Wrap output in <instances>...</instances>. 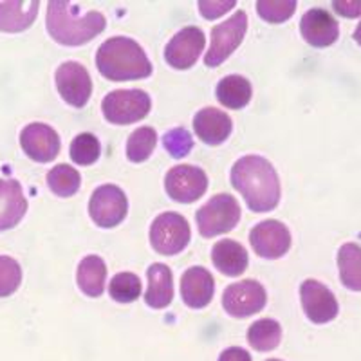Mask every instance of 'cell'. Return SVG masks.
I'll return each instance as SVG.
<instances>
[{
  "mask_svg": "<svg viewBox=\"0 0 361 361\" xmlns=\"http://www.w3.org/2000/svg\"><path fill=\"white\" fill-rule=\"evenodd\" d=\"M96 66L103 78L112 82L143 80L152 74V63L143 47L127 37H112L99 45Z\"/></svg>",
  "mask_w": 361,
  "mask_h": 361,
  "instance_id": "cell-3",
  "label": "cell"
},
{
  "mask_svg": "<svg viewBox=\"0 0 361 361\" xmlns=\"http://www.w3.org/2000/svg\"><path fill=\"white\" fill-rule=\"evenodd\" d=\"M99 154H102V147H99L98 137L89 132L76 135L71 143V159L82 166L96 163L99 159Z\"/></svg>",
  "mask_w": 361,
  "mask_h": 361,
  "instance_id": "cell-30",
  "label": "cell"
},
{
  "mask_svg": "<svg viewBox=\"0 0 361 361\" xmlns=\"http://www.w3.org/2000/svg\"><path fill=\"white\" fill-rule=\"evenodd\" d=\"M231 127L230 116L215 107L201 109L193 118V130L206 145L224 143L230 137Z\"/></svg>",
  "mask_w": 361,
  "mask_h": 361,
  "instance_id": "cell-18",
  "label": "cell"
},
{
  "mask_svg": "<svg viewBox=\"0 0 361 361\" xmlns=\"http://www.w3.org/2000/svg\"><path fill=\"white\" fill-rule=\"evenodd\" d=\"M157 143V132L152 127H141L128 135L127 157L132 163H143L152 156Z\"/></svg>",
  "mask_w": 361,
  "mask_h": 361,
  "instance_id": "cell-28",
  "label": "cell"
},
{
  "mask_svg": "<svg viewBox=\"0 0 361 361\" xmlns=\"http://www.w3.org/2000/svg\"><path fill=\"white\" fill-rule=\"evenodd\" d=\"M338 267L343 286L350 291H361V246L347 243L338 253Z\"/></svg>",
  "mask_w": 361,
  "mask_h": 361,
  "instance_id": "cell-25",
  "label": "cell"
},
{
  "mask_svg": "<svg viewBox=\"0 0 361 361\" xmlns=\"http://www.w3.org/2000/svg\"><path fill=\"white\" fill-rule=\"evenodd\" d=\"M214 293L215 280L204 267H190L180 279V298L190 309L206 307L214 298Z\"/></svg>",
  "mask_w": 361,
  "mask_h": 361,
  "instance_id": "cell-17",
  "label": "cell"
},
{
  "mask_svg": "<svg viewBox=\"0 0 361 361\" xmlns=\"http://www.w3.org/2000/svg\"><path fill=\"white\" fill-rule=\"evenodd\" d=\"M215 94H217L219 103L224 105L226 109L238 111V109H244L250 103L253 87L244 76L231 74V76H226L219 82Z\"/></svg>",
  "mask_w": 361,
  "mask_h": 361,
  "instance_id": "cell-24",
  "label": "cell"
},
{
  "mask_svg": "<svg viewBox=\"0 0 361 361\" xmlns=\"http://www.w3.org/2000/svg\"><path fill=\"white\" fill-rule=\"evenodd\" d=\"M58 92L73 107H83L92 94V82L85 67L78 62H66L56 71Z\"/></svg>",
  "mask_w": 361,
  "mask_h": 361,
  "instance_id": "cell-14",
  "label": "cell"
},
{
  "mask_svg": "<svg viewBox=\"0 0 361 361\" xmlns=\"http://www.w3.org/2000/svg\"><path fill=\"white\" fill-rule=\"evenodd\" d=\"M82 6L71 4V2H49L47 4V17L45 25L51 38L62 45H83L89 40L103 33L107 25L105 17L99 11L89 9L85 15H80Z\"/></svg>",
  "mask_w": 361,
  "mask_h": 361,
  "instance_id": "cell-2",
  "label": "cell"
},
{
  "mask_svg": "<svg viewBox=\"0 0 361 361\" xmlns=\"http://www.w3.org/2000/svg\"><path fill=\"white\" fill-rule=\"evenodd\" d=\"M195 219H197L199 231L202 237H217V235L228 233L238 224L240 206L230 193H219L209 199L202 208H199Z\"/></svg>",
  "mask_w": 361,
  "mask_h": 361,
  "instance_id": "cell-4",
  "label": "cell"
},
{
  "mask_svg": "<svg viewBox=\"0 0 361 361\" xmlns=\"http://www.w3.org/2000/svg\"><path fill=\"white\" fill-rule=\"evenodd\" d=\"M267 302L266 289L257 280H243V282L228 286L222 295V307L233 318H247L264 309Z\"/></svg>",
  "mask_w": 361,
  "mask_h": 361,
  "instance_id": "cell-10",
  "label": "cell"
},
{
  "mask_svg": "<svg viewBox=\"0 0 361 361\" xmlns=\"http://www.w3.org/2000/svg\"><path fill=\"white\" fill-rule=\"evenodd\" d=\"M76 282L87 296L98 298L103 295L107 282V266L98 255H89L80 262Z\"/></svg>",
  "mask_w": 361,
  "mask_h": 361,
  "instance_id": "cell-23",
  "label": "cell"
},
{
  "mask_svg": "<svg viewBox=\"0 0 361 361\" xmlns=\"http://www.w3.org/2000/svg\"><path fill=\"white\" fill-rule=\"evenodd\" d=\"M80 183H82L80 173L69 164H56L47 173V185L58 197H73L80 190Z\"/></svg>",
  "mask_w": 361,
  "mask_h": 361,
  "instance_id": "cell-27",
  "label": "cell"
},
{
  "mask_svg": "<svg viewBox=\"0 0 361 361\" xmlns=\"http://www.w3.org/2000/svg\"><path fill=\"white\" fill-rule=\"evenodd\" d=\"M128 202L123 190L116 185H103L94 190L89 202V215L99 228H114L127 217Z\"/></svg>",
  "mask_w": 361,
  "mask_h": 361,
  "instance_id": "cell-9",
  "label": "cell"
},
{
  "mask_svg": "<svg viewBox=\"0 0 361 361\" xmlns=\"http://www.w3.org/2000/svg\"><path fill=\"white\" fill-rule=\"evenodd\" d=\"M302 37L312 47H329L340 37L336 18L322 8L309 9L300 22Z\"/></svg>",
  "mask_w": 361,
  "mask_h": 361,
  "instance_id": "cell-16",
  "label": "cell"
},
{
  "mask_svg": "<svg viewBox=\"0 0 361 361\" xmlns=\"http://www.w3.org/2000/svg\"><path fill=\"white\" fill-rule=\"evenodd\" d=\"M40 2L38 0H9L0 2V31L20 33L33 24Z\"/></svg>",
  "mask_w": 361,
  "mask_h": 361,
  "instance_id": "cell-20",
  "label": "cell"
},
{
  "mask_svg": "<svg viewBox=\"0 0 361 361\" xmlns=\"http://www.w3.org/2000/svg\"><path fill=\"white\" fill-rule=\"evenodd\" d=\"M27 212L22 186L15 179H0V231L11 230Z\"/></svg>",
  "mask_w": 361,
  "mask_h": 361,
  "instance_id": "cell-19",
  "label": "cell"
},
{
  "mask_svg": "<svg viewBox=\"0 0 361 361\" xmlns=\"http://www.w3.org/2000/svg\"><path fill=\"white\" fill-rule=\"evenodd\" d=\"M164 150L176 159L186 157L193 148V140L188 130L185 128H173V130L166 132L163 137Z\"/></svg>",
  "mask_w": 361,
  "mask_h": 361,
  "instance_id": "cell-33",
  "label": "cell"
},
{
  "mask_svg": "<svg viewBox=\"0 0 361 361\" xmlns=\"http://www.w3.org/2000/svg\"><path fill=\"white\" fill-rule=\"evenodd\" d=\"M206 45V37L201 27L188 25L180 29L179 33L173 35L172 40L166 44L164 58L173 69H190L201 56Z\"/></svg>",
  "mask_w": 361,
  "mask_h": 361,
  "instance_id": "cell-11",
  "label": "cell"
},
{
  "mask_svg": "<svg viewBox=\"0 0 361 361\" xmlns=\"http://www.w3.org/2000/svg\"><path fill=\"white\" fill-rule=\"evenodd\" d=\"M150 243L161 255H177L190 243V224L176 212L161 214L150 228Z\"/></svg>",
  "mask_w": 361,
  "mask_h": 361,
  "instance_id": "cell-7",
  "label": "cell"
},
{
  "mask_svg": "<svg viewBox=\"0 0 361 361\" xmlns=\"http://www.w3.org/2000/svg\"><path fill=\"white\" fill-rule=\"evenodd\" d=\"M280 340H282V327H280L279 322L269 320V318L255 322L247 329V341L259 353H267V350L276 349Z\"/></svg>",
  "mask_w": 361,
  "mask_h": 361,
  "instance_id": "cell-26",
  "label": "cell"
},
{
  "mask_svg": "<svg viewBox=\"0 0 361 361\" xmlns=\"http://www.w3.org/2000/svg\"><path fill=\"white\" fill-rule=\"evenodd\" d=\"M109 295L119 304H130L141 295V282L134 273H118L109 283Z\"/></svg>",
  "mask_w": 361,
  "mask_h": 361,
  "instance_id": "cell-29",
  "label": "cell"
},
{
  "mask_svg": "<svg viewBox=\"0 0 361 361\" xmlns=\"http://www.w3.org/2000/svg\"><path fill=\"white\" fill-rule=\"evenodd\" d=\"M22 150L33 161L49 163L60 152V137L53 127L45 123L25 125L20 134Z\"/></svg>",
  "mask_w": 361,
  "mask_h": 361,
  "instance_id": "cell-15",
  "label": "cell"
},
{
  "mask_svg": "<svg viewBox=\"0 0 361 361\" xmlns=\"http://www.w3.org/2000/svg\"><path fill=\"white\" fill-rule=\"evenodd\" d=\"M300 298L305 316L312 324H329L338 316V300L318 280H305L300 286Z\"/></svg>",
  "mask_w": 361,
  "mask_h": 361,
  "instance_id": "cell-13",
  "label": "cell"
},
{
  "mask_svg": "<svg viewBox=\"0 0 361 361\" xmlns=\"http://www.w3.org/2000/svg\"><path fill=\"white\" fill-rule=\"evenodd\" d=\"M219 361H251V356L247 350L240 347H230L219 356Z\"/></svg>",
  "mask_w": 361,
  "mask_h": 361,
  "instance_id": "cell-36",
  "label": "cell"
},
{
  "mask_svg": "<svg viewBox=\"0 0 361 361\" xmlns=\"http://www.w3.org/2000/svg\"><path fill=\"white\" fill-rule=\"evenodd\" d=\"M247 29V15L244 9H238L235 15L222 24L212 29V44L206 53L204 63L208 67H219L230 54L243 44Z\"/></svg>",
  "mask_w": 361,
  "mask_h": 361,
  "instance_id": "cell-6",
  "label": "cell"
},
{
  "mask_svg": "<svg viewBox=\"0 0 361 361\" xmlns=\"http://www.w3.org/2000/svg\"><path fill=\"white\" fill-rule=\"evenodd\" d=\"M212 260L222 275L238 276L247 267V251L231 238H224L212 250Z\"/></svg>",
  "mask_w": 361,
  "mask_h": 361,
  "instance_id": "cell-22",
  "label": "cell"
},
{
  "mask_svg": "<svg viewBox=\"0 0 361 361\" xmlns=\"http://www.w3.org/2000/svg\"><path fill=\"white\" fill-rule=\"evenodd\" d=\"M152 99L140 89L112 90L102 102V111L109 123L130 125L150 112Z\"/></svg>",
  "mask_w": 361,
  "mask_h": 361,
  "instance_id": "cell-5",
  "label": "cell"
},
{
  "mask_svg": "<svg viewBox=\"0 0 361 361\" xmlns=\"http://www.w3.org/2000/svg\"><path fill=\"white\" fill-rule=\"evenodd\" d=\"M250 243L262 259H280L291 247V233L280 221H264L251 230Z\"/></svg>",
  "mask_w": 361,
  "mask_h": 361,
  "instance_id": "cell-12",
  "label": "cell"
},
{
  "mask_svg": "<svg viewBox=\"0 0 361 361\" xmlns=\"http://www.w3.org/2000/svg\"><path fill=\"white\" fill-rule=\"evenodd\" d=\"M164 188L169 197L176 202L197 201L206 193L208 188V177L204 170L192 164H177L169 170L164 177Z\"/></svg>",
  "mask_w": 361,
  "mask_h": 361,
  "instance_id": "cell-8",
  "label": "cell"
},
{
  "mask_svg": "<svg viewBox=\"0 0 361 361\" xmlns=\"http://www.w3.org/2000/svg\"><path fill=\"white\" fill-rule=\"evenodd\" d=\"M354 40H356L357 44L361 45V22H360V24H357L356 31H354Z\"/></svg>",
  "mask_w": 361,
  "mask_h": 361,
  "instance_id": "cell-37",
  "label": "cell"
},
{
  "mask_svg": "<svg viewBox=\"0 0 361 361\" xmlns=\"http://www.w3.org/2000/svg\"><path fill=\"white\" fill-rule=\"evenodd\" d=\"M333 9L340 13L345 18H356L361 15V2H353V0H340L333 2Z\"/></svg>",
  "mask_w": 361,
  "mask_h": 361,
  "instance_id": "cell-35",
  "label": "cell"
},
{
  "mask_svg": "<svg viewBox=\"0 0 361 361\" xmlns=\"http://www.w3.org/2000/svg\"><path fill=\"white\" fill-rule=\"evenodd\" d=\"M231 185L243 193L247 208L266 214L280 202V180L273 164L260 156H244L231 169Z\"/></svg>",
  "mask_w": 361,
  "mask_h": 361,
  "instance_id": "cell-1",
  "label": "cell"
},
{
  "mask_svg": "<svg viewBox=\"0 0 361 361\" xmlns=\"http://www.w3.org/2000/svg\"><path fill=\"white\" fill-rule=\"evenodd\" d=\"M296 9L295 0H260L257 2V11L260 18L269 24H282L293 17Z\"/></svg>",
  "mask_w": 361,
  "mask_h": 361,
  "instance_id": "cell-31",
  "label": "cell"
},
{
  "mask_svg": "<svg viewBox=\"0 0 361 361\" xmlns=\"http://www.w3.org/2000/svg\"><path fill=\"white\" fill-rule=\"evenodd\" d=\"M235 2L230 0V2H222V0H201L199 2V11H201L202 17L206 20H215L221 15H224L226 11H230V9L235 8Z\"/></svg>",
  "mask_w": 361,
  "mask_h": 361,
  "instance_id": "cell-34",
  "label": "cell"
},
{
  "mask_svg": "<svg viewBox=\"0 0 361 361\" xmlns=\"http://www.w3.org/2000/svg\"><path fill=\"white\" fill-rule=\"evenodd\" d=\"M22 282V267L11 257L0 255V298L13 295Z\"/></svg>",
  "mask_w": 361,
  "mask_h": 361,
  "instance_id": "cell-32",
  "label": "cell"
},
{
  "mask_svg": "<svg viewBox=\"0 0 361 361\" xmlns=\"http://www.w3.org/2000/svg\"><path fill=\"white\" fill-rule=\"evenodd\" d=\"M148 289L145 302L148 307L164 309L172 304L173 300V276L172 269L164 264H154L148 267Z\"/></svg>",
  "mask_w": 361,
  "mask_h": 361,
  "instance_id": "cell-21",
  "label": "cell"
},
{
  "mask_svg": "<svg viewBox=\"0 0 361 361\" xmlns=\"http://www.w3.org/2000/svg\"><path fill=\"white\" fill-rule=\"evenodd\" d=\"M267 361H282V360H267Z\"/></svg>",
  "mask_w": 361,
  "mask_h": 361,
  "instance_id": "cell-38",
  "label": "cell"
}]
</instances>
